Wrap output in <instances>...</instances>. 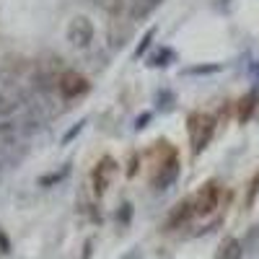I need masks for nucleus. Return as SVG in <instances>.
Wrapping results in <instances>:
<instances>
[{"label":"nucleus","mask_w":259,"mask_h":259,"mask_svg":"<svg viewBox=\"0 0 259 259\" xmlns=\"http://www.w3.org/2000/svg\"><path fill=\"white\" fill-rule=\"evenodd\" d=\"M212 130H215L212 117H207V114H192V117H189V135H192L194 153H200V150L210 143Z\"/></svg>","instance_id":"f257e3e1"},{"label":"nucleus","mask_w":259,"mask_h":259,"mask_svg":"<svg viewBox=\"0 0 259 259\" xmlns=\"http://www.w3.org/2000/svg\"><path fill=\"white\" fill-rule=\"evenodd\" d=\"M65 36H68V41L73 47H89L91 41H94V24H91V18H85V16H75L70 24H68V31H65Z\"/></svg>","instance_id":"f03ea898"},{"label":"nucleus","mask_w":259,"mask_h":259,"mask_svg":"<svg viewBox=\"0 0 259 259\" xmlns=\"http://www.w3.org/2000/svg\"><path fill=\"white\" fill-rule=\"evenodd\" d=\"M218 200H221L218 187H215V184H205L197 192V197L192 200V212L194 215H207V212H212L215 207H218Z\"/></svg>","instance_id":"7ed1b4c3"},{"label":"nucleus","mask_w":259,"mask_h":259,"mask_svg":"<svg viewBox=\"0 0 259 259\" xmlns=\"http://www.w3.org/2000/svg\"><path fill=\"white\" fill-rule=\"evenodd\" d=\"M57 91L65 96V99H75L80 94L89 91V83H85V78H80L78 73H65L60 80H57Z\"/></svg>","instance_id":"20e7f679"},{"label":"nucleus","mask_w":259,"mask_h":259,"mask_svg":"<svg viewBox=\"0 0 259 259\" xmlns=\"http://www.w3.org/2000/svg\"><path fill=\"white\" fill-rule=\"evenodd\" d=\"M177 177H179V161L171 156L166 163H161L158 174L153 177V187L156 189H166V187H171V184L177 182Z\"/></svg>","instance_id":"39448f33"},{"label":"nucleus","mask_w":259,"mask_h":259,"mask_svg":"<svg viewBox=\"0 0 259 259\" xmlns=\"http://www.w3.org/2000/svg\"><path fill=\"white\" fill-rule=\"evenodd\" d=\"M161 3H163V0H130V6H127L130 18H133V21H145Z\"/></svg>","instance_id":"423d86ee"},{"label":"nucleus","mask_w":259,"mask_h":259,"mask_svg":"<svg viewBox=\"0 0 259 259\" xmlns=\"http://www.w3.org/2000/svg\"><path fill=\"white\" fill-rule=\"evenodd\" d=\"M114 171H117V166H114L112 158H104L101 166L94 171V187H96L99 194H101L106 187H109V182H112V177H114Z\"/></svg>","instance_id":"0eeeda50"},{"label":"nucleus","mask_w":259,"mask_h":259,"mask_svg":"<svg viewBox=\"0 0 259 259\" xmlns=\"http://www.w3.org/2000/svg\"><path fill=\"white\" fill-rule=\"evenodd\" d=\"M244 249H241V241L239 239H226L218 249V254H215V259H241Z\"/></svg>","instance_id":"6e6552de"},{"label":"nucleus","mask_w":259,"mask_h":259,"mask_svg":"<svg viewBox=\"0 0 259 259\" xmlns=\"http://www.w3.org/2000/svg\"><path fill=\"white\" fill-rule=\"evenodd\" d=\"M256 106V91H251L246 99H241V106H239V119H249V114L254 112Z\"/></svg>","instance_id":"1a4fd4ad"},{"label":"nucleus","mask_w":259,"mask_h":259,"mask_svg":"<svg viewBox=\"0 0 259 259\" xmlns=\"http://www.w3.org/2000/svg\"><path fill=\"white\" fill-rule=\"evenodd\" d=\"M96 3H99L101 11H106L109 16H119L122 8H124V0H96Z\"/></svg>","instance_id":"9d476101"},{"label":"nucleus","mask_w":259,"mask_h":259,"mask_svg":"<svg viewBox=\"0 0 259 259\" xmlns=\"http://www.w3.org/2000/svg\"><path fill=\"white\" fill-rule=\"evenodd\" d=\"M16 106H18V99H16V96L0 94V117H6V114L16 112Z\"/></svg>","instance_id":"9b49d317"},{"label":"nucleus","mask_w":259,"mask_h":259,"mask_svg":"<svg viewBox=\"0 0 259 259\" xmlns=\"http://www.w3.org/2000/svg\"><path fill=\"white\" fill-rule=\"evenodd\" d=\"M171 57H174L171 50H161V52H156L153 57H150V65H156V68H158V65H168L166 60H171Z\"/></svg>","instance_id":"f8f14e48"},{"label":"nucleus","mask_w":259,"mask_h":259,"mask_svg":"<svg viewBox=\"0 0 259 259\" xmlns=\"http://www.w3.org/2000/svg\"><path fill=\"white\" fill-rule=\"evenodd\" d=\"M153 34H156V29H148V31H145V36L140 39V45H138V50H135V57H140V55L150 47V39H153Z\"/></svg>","instance_id":"ddd939ff"},{"label":"nucleus","mask_w":259,"mask_h":259,"mask_svg":"<svg viewBox=\"0 0 259 259\" xmlns=\"http://www.w3.org/2000/svg\"><path fill=\"white\" fill-rule=\"evenodd\" d=\"M148 119H150V114H143V117H138V122H135V127H138V130H143Z\"/></svg>","instance_id":"4468645a"},{"label":"nucleus","mask_w":259,"mask_h":259,"mask_svg":"<svg viewBox=\"0 0 259 259\" xmlns=\"http://www.w3.org/2000/svg\"><path fill=\"white\" fill-rule=\"evenodd\" d=\"M0 246H3V251H8V239L3 236V231H0Z\"/></svg>","instance_id":"2eb2a0df"}]
</instances>
